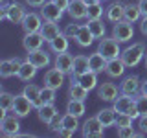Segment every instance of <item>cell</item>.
<instances>
[{
    "mask_svg": "<svg viewBox=\"0 0 147 138\" xmlns=\"http://www.w3.org/2000/svg\"><path fill=\"white\" fill-rule=\"evenodd\" d=\"M145 44L144 43H132L131 46H127L125 50H121V61L127 64V68H132V66H138L140 61L145 57Z\"/></svg>",
    "mask_w": 147,
    "mask_h": 138,
    "instance_id": "6da1fadb",
    "label": "cell"
},
{
    "mask_svg": "<svg viewBox=\"0 0 147 138\" xmlns=\"http://www.w3.org/2000/svg\"><path fill=\"white\" fill-rule=\"evenodd\" d=\"M112 107L116 109L118 114H131L132 118H140L136 110V98L134 96H127V94H119L116 99L112 101Z\"/></svg>",
    "mask_w": 147,
    "mask_h": 138,
    "instance_id": "7a4b0ae2",
    "label": "cell"
},
{
    "mask_svg": "<svg viewBox=\"0 0 147 138\" xmlns=\"http://www.w3.org/2000/svg\"><path fill=\"white\" fill-rule=\"evenodd\" d=\"M119 44L114 37H103V39H99V44H98V52L103 55L107 61L110 59H116L121 55V48H119Z\"/></svg>",
    "mask_w": 147,
    "mask_h": 138,
    "instance_id": "3957f363",
    "label": "cell"
},
{
    "mask_svg": "<svg viewBox=\"0 0 147 138\" xmlns=\"http://www.w3.org/2000/svg\"><path fill=\"white\" fill-rule=\"evenodd\" d=\"M112 37L118 43H129V41L134 37V26H132V22L125 20V18L116 22L114 28H112Z\"/></svg>",
    "mask_w": 147,
    "mask_h": 138,
    "instance_id": "277c9868",
    "label": "cell"
},
{
    "mask_svg": "<svg viewBox=\"0 0 147 138\" xmlns=\"http://www.w3.org/2000/svg\"><path fill=\"white\" fill-rule=\"evenodd\" d=\"M0 133H2V136H18L20 135V122H18L17 114L2 116V120H0Z\"/></svg>",
    "mask_w": 147,
    "mask_h": 138,
    "instance_id": "5b68a950",
    "label": "cell"
},
{
    "mask_svg": "<svg viewBox=\"0 0 147 138\" xmlns=\"http://www.w3.org/2000/svg\"><path fill=\"white\" fill-rule=\"evenodd\" d=\"M81 133H83L85 138H101L105 135V127L98 120V116H94V118H88L85 123H83Z\"/></svg>",
    "mask_w": 147,
    "mask_h": 138,
    "instance_id": "8992f818",
    "label": "cell"
},
{
    "mask_svg": "<svg viewBox=\"0 0 147 138\" xmlns=\"http://www.w3.org/2000/svg\"><path fill=\"white\" fill-rule=\"evenodd\" d=\"M35 109L33 101H31L30 98H26L24 94H17L15 96V103H13V114H17L18 118H26L30 116V112Z\"/></svg>",
    "mask_w": 147,
    "mask_h": 138,
    "instance_id": "52a82bcc",
    "label": "cell"
},
{
    "mask_svg": "<svg viewBox=\"0 0 147 138\" xmlns=\"http://www.w3.org/2000/svg\"><path fill=\"white\" fill-rule=\"evenodd\" d=\"M119 94H121V92H119L118 85H114V83H110V81H105V83H101V85H98V98L101 101L112 103Z\"/></svg>",
    "mask_w": 147,
    "mask_h": 138,
    "instance_id": "ba28073f",
    "label": "cell"
},
{
    "mask_svg": "<svg viewBox=\"0 0 147 138\" xmlns=\"http://www.w3.org/2000/svg\"><path fill=\"white\" fill-rule=\"evenodd\" d=\"M42 22H44L42 15H39V13H35V11H30L22 18L20 26H22V30H24V33H31V31H40Z\"/></svg>",
    "mask_w": 147,
    "mask_h": 138,
    "instance_id": "9c48e42d",
    "label": "cell"
},
{
    "mask_svg": "<svg viewBox=\"0 0 147 138\" xmlns=\"http://www.w3.org/2000/svg\"><path fill=\"white\" fill-rule=\"evenodd\" d=\"M64 76H66V74L61 72L57 66H55V68H50V70L44 74V81L42 83H44V87H50V89L59 90L64 85Z\"/></svg>",
    "mask_w": 147,
    "mask_h": 138,
    "instance_id": "30bf717a",
    "label": "cell"
},
{
    "mask_svg": "<svg viewBox=\"0 0 147 138\" xmlns=\"http://www.w3.org/2000/svg\"><path fill=\"white\" fill-rule=\"evenodd\" d=\"M44 43H46V41H44V37L40 35V31L24 33V39H22V46H24L26 52H35V50H40Z\"/></svg>",
    "mask_w": 147,
    "mask_h": 138,
    "instance_id": "8fae6325",
    "label": "cell"
},
{
    "mask_svg": "<svg viewBox=\"0 0 147 138\" xmlns=\"http://www.w3.org/2000/svg\"><path fill=\"white\" fill-rule=\"evenodd\" d=\"M142 90V81L138 76H127L123 77L121 85H119V92L127 96H136L138 92Z\"/></svg>",
    "mask_w": 147,
    "mask_h": 138,
    "instance_id": "7c38bea8",
    "label": "cell"
},
{
    "mask_svg": "<svg viewBox=\"0 0 147 138\" xmlns=\"http://www.w3.org/2000/svg\"><path fill=\"white\" fill-rule=\"evenodd\" d=\"M40 15H42L44 20H53V22H59L63 18V9L57 6V4L53 2V0H50V2H46L42 9H40Z\"/></svg>",
    "mask_w": 147,
    "mask_h": 138,
    "instance_id": "4fadbf2b",
    "label": "cell"
},
{
    "mask_svg": "<svg viewBox=\"0 0 147 138\" xmlns=\"http://www.w3.org/2000/svg\"><path fill=\"white\" fill-rule=\"evenodd\" d=\"M6 9H7V20L13 22V24H20L22 18L26 17V9L22 4L18 2H11V4H6Z\"/></svg>",
    "mask_w": 147,
    "mask_h": 138,
    "instance_id": "5bb4252c",
    "label": "cell"
},
{
    "mask_svg": "<svg viewBox=\"0 0 147 138\" xmlns=\"http://www.w3.org/2000/svg\"><path fill=\"white\" fill-rule=\"evenodd\" d=\"M105 15H107V20L114 22V24L119 22V20H123V17H125V4L112 2L107 9H105Z\"/></svg>",
    "mask_w": 147,
    "mask_h": 138,
    "instance_id": "9a60e30c",
    "label": "cell"
},
{
    "mask_svg": "<svg viewBox=\"0 0 147 138\" xmlns=\"http://www.w3.org/2000/svg\"><path fill=\"white\" fill-rule=\"evenodd\" d=\"M61 33H63L61 28H59V24H57V22H53V20H44L42 26H40V35L44 37L46 43H52L55 37L61 35Z\"/></svg>",
    "mask_w": 147,
    "mask_h": 138,
    "instance_id": "2e32d148",
    "label": "cell"
},
{
    "mask_svg": "<svg viewBox=\"0 0 147 138\" xmlns=\"http://www.w3.org/2000/svg\"><path fill=\"white\" fill-rule=\"evenodd\" d=\"M86 9H88L86 2H83V0H72L66 11L74 20H81V18H86Z\"/></svg>",
    "mask_w": 147,
    "mask_h": 138,
    "instance_id": "e0dca14e",
    "label": "cell"
},
{
    "mask_svg": "<svg viewBox=\"0 0 147 138\" xmlns=\"http://www.w3.org/2000/svg\"><path fill=\"white\" fill-rule=\"evenodd\" d=\"M26 59H30V61L33 63L37 68H46L50 64V53L44 52L42 48H40V50H35V52H28V57Z\"/></svg>",
    "mask_w": 147,
    "mask_h": 138,
    "instance_id": "ac0fdd59",
    "label": "cell"
},
{
    "mask_svg": "<svg viewBox=\"0 0 147 138\" xmlns=\"http://www.w3.org/2000/svg\"><path fill=\"white\" fill-rule=\"evenodd\" d=\"M125 68H127V64L121 61V57H116L107 63V70L105 72H107L109 77H121L125 74Z\"/></svg>",
    "mask_w": 147,
    "mask_h": 138,
    "instance_id": "d6986e66",
    "label": "cell"
},
{
    "mask_svg": "<svg viewBox=\"0 0 147 138\" xmlns=\"http://www.w3.org/2000/svg\"><path fill=\"white\" fill-rule=\"evenodd\" d=\"M74 77H76V81L79 83V85H83L88 92L94 90V89H98V74H96V72L88 70V72L81 74V76H74Z\"/></svg>",
    "mask_w": 147,
    "mask_h": 138,
    "instance_id": "ffe728a7",
    "label": "cell"
},
{
    "mask_svg": "<svg viewBox=\"0 0 147 138\" xmlns=\"http://www.w3.org/2000/svg\"><path fill=\"white\" fill-rule=\"evenodd\" d=\"M96 116H98V120L103 123V127L107 129V127H112L114 123H116L118 112H116V109H114V107H105V109H101Z\"/></svg>",
    "mask_w": 147,
    "mask_h": 138,
    "instance_id": "44dd1931",
    "label": "cell"
},
{
    "mask_svg": "<svg viewBox=\"0 0 147 138\" xmlns=\"http://www.w3.org/2000/svg\"><path fill=\"white\" fill-rule=\"evenodd\" d=\"M107 63L109 61L99 52H94V53L88 55V66H90V70L96 72V74H101V72L107 70Z\"/></svg>",
    "mask_w": 147,
    "mask_h": 138,
    "instance_id": "7402d4cb",
    "label": "cell"
},
{
    "mask_svg": "<svg viewBox=\"0 0 147 138\" xmlns=\"http://www.w3.org/2000/svg\"><path fill=\"white\" fill-rule=\"evenodd\" d=\"M55 66H57L61 72H64V74H72V70H74V57L68 52L57 53V57H55Z\"/></svg>",
    "mask_w": 147,
    "mask_h": 138,
    "instance_id": "603a6c76",
    "label": "cell"
},
{
    "mask_svg": "<svg viewBox=\"0 0 147 138\" xmlns=\"http://www.w3.org/2000/svg\"><path fill=\"white\" fill-rule=\"evenodd\" d=\"M68 98H70V99H81V101H85L86 98H88V90H86L83 85H79L74 76H72L70 89H68Z\"/></svg>",
    "mask_w": 147,
    "mask_h": 138,
    "instance_id": "cb8c5ba5",
    "label": "cell"
},
{
    "mask_svg": "<svg viewBox=\"0 0 147 138\" xmlns=\"http://www.w3.org/2000/svg\"><path fill=\"white\" fill-rule=\"evenodd\" d=\"M76 43L79 46H83V48H88V46L94 43V35H92L88 24H81L79 31H77V35H76Z\"/></svg>",
    "mask_w": 147,
    "mask_h": 138,
    "instance_id": "d4e9b609",
    "label": "cell"
},
{
    "mask_svg": "<svg viewBox=\"0 0 147 138\" xmlns=\"http://www.w3.org/2000/svg\"><path fill=\"white\" fill-rule=\"evenodd\" d=\"M37 70H39V68H37L35 64L30 61V59H26V61L22 63L18 74H17V77H18V79H22V81H31L37 76Z\"/></svg>",
    "mask_w": 147,
    "mask_h": 138,
    "instance_id": "484cf974",
    "label": "cell"
},
{
    "mask_svg": "<svg viewBox=\"0 0 147 138\" xmlns=\"http://www.w3.org/2000/svg\"><path fill=\"white\" fill-rule=\"evenodd\" d=\"M55 114H57V109H55L53 103H42L40 107H37V116H39V120L42 123H46V125L50 123V120H52Z\"/></svg>",
    "mask_w": 147,
    "mask_h": 138,
    "instance_id": "4316f807",
    "label": "cell"
},
{
    "mask_svg": "<svg viewBox=\"0 0 147 138\" xmlns=\"http://www.w3.org/2000/svg\"><path fill=\"white\" fill-rule=\"evenodd\" d=\"M48 44H50V50H52V52H55V53L68 52V46H70V37L64 35V33H61V35L55 37L52 43H48Z\"/></svg>",
    "mask_w": 147,
    "mask_h": 138,
    "instance_id": "83f0119b",
    "label": "cell"
},
{
    "mask_svg": "<svg viewBox=\"0 0 147 138\" xmlns=\"http://www.w3.org/2000/svg\"><path fill=\"white\" fill-rule=\"evenodd\" d=\"M22 94L33 101L35 109L40 107V87H37L35 83H28V85L24 87V90H22Z\"/></svg>",
    "mask_w": 147,
    "mask_h": 138,
    "instance_id": "f1b7e54d",
    "label": "cell"
},
{
    "mask_svg": "<svg viewBox=\"0 0 147 138\" xmlns=\"http://www.w3.org/2000/svg\"><path fill=\"white\" fill-rule=\"evenodd\" d=\"M90 66H88V57L85 55H76L74 57V70H72V76H81V74L88 72Z\"/></svg>",
    "mask_w": 147,
    "mask_h": 138,
    "instance_id": "f546056e",
    "label": "cell"
},
{
    "mask_svg": "<svg viewBox=\"0 0 147 138\" xmlns=\"http://www.w3.org/2000/svg\"><path fill=\"white\" fill-rule=\"evenodd\" d=\"M142 17H144V15H142V9H140L138 4H125V17H123L125 20H129V22L134 24V22H138Z\"/></svg>",
    "mask_w": 147,
    "mask_h": 138,
    "instance_id": "4dcf8cb0",
    "label": "cell"
},
{
    "mask_svg": "<svg viewBox=\"0 0 147 138\" xmlns=\"http://www.w3.org/2000/svg\"><path fill=\"white\" fill-rule=\"evenodd\" d=\"M18 74V68L13 64L11 59H4L2 63H0V76L4 77V79H9V77L17 76Z\"/></svg>",
    "mask_w": 147,
    "mask_h": 138,
    "instance_id": "1f68e13d",
    "label": "cell"
},
{
    "mask_svg": "<svg viewBox=\"0 0 147 138\" xmlns=\"http://www.w3.org/2000/svg\"><path fill=\"white\" fill-rule=\"evenodd\" d=\"M88 28L94 35V39H103L105 33H107V26L103 24L101 18H96V20H88Z\"/></svg>",
    "mask_w": 147,
    "mask_h": 138,
    "instance_id": "d6a6232c",
    "label": "cell"
},
{
    "mask_svg": "<svg viewBox=\"0 0 147 138\" xmlns=\"http://www.w3.org/2000/svg\"><path fill=\"white\" fill-rule=\"evenodd\" d=\"M61 129H70V131L76 133L77 129H79V116H76V114H63V120H61Z\"/></svg>",
    "mask_w": 147,
    "mask_h": 138,
    "instance_id": "836d02e7",
    "label": "cell"
},
{
    "mask_svg": "<svg viewBox=\"0 0 147 138\" xmlns=\"http://www.w3.org/2000/svg\"><path fill=\"white\" fill-rule=\"evenodd\" d=\"M13 103H15V96L6 92V90L0 92V109H2V116H6L9 110L13 109Z\"/></svg>",
    "mask_w": 147,
    "mask_h": 138,
    "instance_id": "e575fe53",
    "label": "cell"
},
{
    "mask_svg": "<svg viewBox=\"0 0 147 138\" xmlns=\"http://www.w3.org/2000/svg\"><path fill=\"white\" fill-rule=\"evenodd\" d=\"M85 101H81V99H70L68 101V105H66V112H70V114H76V116H83L85 114Z\"/></svg>",
    "mask_w": 147,
    "mask_h": 138,
    "instance_id": "d590c367",
    "label": "cell"
},
{
    "mask_svg": "<svg viewBox=\"0 0 147 138\" xmlns=\"http://www.w3.org/2000/svg\"><path fill=\"white\" fill-rule=\"evenodd\" d=\"M103 6H101V2H96V4H90L88 9H86V18L88 20H96V18H101L103 17Z\"/></svg>",
    "mask_w": 147,
    "mask_h": 138,
    "instance_id": "8d00e7d4",
    "label": "cell"
},
{
    "mask_svg": "<svg viewBox=\"0 0 147 138\" xmlns=\"http://www.w3.org/2000/svg\"><path fill=\"white\" fill-rule=\"evenodd\" d=\"M55 89H50V87H42L40 89V105L42 103H55Z\"/></svg>",
    "mask_w": 147,
    "mask_h": 138,
    "instance_id": "74e56055",
    "label": "cell"
},
{
    "mask_svg": "<svg viewBox=\"0 0 147 138\" xmlns=\"http://www.w3.org/2000/svg\"><path fill=\"white\" fill-rule=\"evenodd\" d=\"M144 133H136L132 125H125V127H119L118 129V136L119 138H134V136H142Z\"/></svg>",
    "mask_w": 147,
    "mask_h": 138,
    "instance_id": "f35d334b",
    "label": "cell"
},
{
    "mask_svg": "<svg viewBox=\"0 0 147 138\" xmlns=\"http://www.w3.org/2000/svg\"><path fill=\"white\" fill-rule=\"evenodd\" d=\"M132 120H134V118H132L131 114H118L114 127L119 129V127H125V125H132Z\"/></svg>",
    "mask_w": 147,
    "mask_h": 138,
    "instance_id": "ab89813d",
    "label": "cell"
},
{
    "mask_svg": "<svg viewBox=\"0 0 147 138\" xmlns=\"http://www.w3.org/2000/svg\"><path fill=\"white\" fill-rule=\"evenodd\" d=\"M136 110H138V114H147V96H138L136 98Z\"/></svg>",
    "mask_w": 147,
    "mask_h": 138,
    "instance_id": "60d3db41",
    "label": "cell"
},
{
    "mask_svg": "<svg viewBox=\"0 0 147 138\" xmlns=\"http://www.w3.org/2000/svg\"><path fill=\"white\" fill-rule=\"evenodd\" d=\"M61 120H63V114H55V116L50 120V123H48V127H50V131H55L57 133L59 129H61Z\"/></svg>",
    "mask_w": 147,
    "mask_h": 138,
    "instance_id": "b9f144b4",
    "label": "cell"
},
{
    "mask_svg": "<svg viewBox=\"0 0 147 138\" xmlns=\"http://www.w3.org/2000/svg\"><path fill=\"white\" fill-rule=\"evenodd\" d=\"M79 28H81V24H68L66 30H64V35H68L70 39H76V35H77V31H79Z\"/></svg>",
    "mask_w": 147,
    "mask_h": 138,
    "instance_id": "7bdbcfd3",
    "label": "cell"
},
{
    "mask_svg": "<svg viewBox=\"0 0 147 138\" xmlns=\"http://www.w3.org/2000/svg\"><path fill=\"white\" fill-rule=\"evenodd\" d=\"M138 129H140V133L147 135V114H142L138 118Z\"/></svg>",
    "mask_w": 147,
    "mask_h": 138,
    "instance_id": "ee69618b",
    "label": "cell"
},
{
    "mask_svg": "<svg viewBox=\"0 0 147 138\" xmlns=\"http://www.w3.org/2000/svg\"><path fill=\"white\" fill-rule=\"evenodd\" d=\"M140 31L147 37V15H144L140 18Z\"/></svg>",
    "mask_w": 147,
    "mask_h": 138,
    "instance_id": "f6af8a7d",
    "label": "cell"
},
{
    "mask_svg": "<svg viewBox=\"0 0 147 138\" xmlns=\"http://www.w3.org/2000/svg\"><path fill=\"white\" fill-rule=\"evenodd\" d=\"M26 4L31 7H42L46 4V0H26Z\"/></svg>",
    "mask_w": 147,
    "mask_h": 138,
    "instance_id": "bcb514c9",
    "label": "cell"
},
{
    "mask_svg": "<svg viewBox=\"0 0 147 138\" xmlns=\"http://www.w3.org/2000/svg\"><path fill=\"white\" fill-rule=\"evenodd\" d=\"M57 135L63 138H70V136H74V131H70V129H59Z\"/></svg>",
    "mask_w": 147,
    "mask_h": 138,
    "instance_id": "7dc6e473",
    "label": "cell"
},
{
    "mask_svg": "<svg viewBox=\"0 0 147 138\" xmlns=\"http://www.w3.org/2000/svg\"><path fill=\"white\" fill-rule=\"evenodd\" d=\"M53 2H55V4H57V6H59V7H61L63 11H64V9H68V6H70V2H72V0H53Z\"/></svg>",
    "mask_w": 147,
    "mask_h": 138,
    "instance_id": "c3c4849f",
    "label": "cell"
},
{
    "mask_svg": "<svg viewBox=\"0 0 147 138\" xmlns=\"http://www.w3.org/2000/svg\"><path fill=\"white\" fill-rule=\"evenodd\" d=\"M138 6H140V9H142V15H147V0H140Z\"/></svg>",
    "mask_w": 147,
    "mask_h": 138,
    "instance_id": "681fc988",
    "label": "cell"
},
{
    "mask_svg": "<svg viewBox=\"0 0 147 138\" xmlns=\"http://www.w3.org/2000/svg\"><path fill=\"white\" fill-rule=\"evenodd\" d=\"M140 92H142L144 96H147V79H145V81H142V90H140Z\"/></svg>",
    "mask_w": 147,
    "mask_h": 138,
    "instance_id": "f907efd6",
    "label": "cell"
},
{
    "mask_svg": "<svg viewBox=\"0 0 147 138\" xmlns=\"http://www.w3.org/2000/svg\"><path fill=\"white\" fill-rule=\"evenodd\" d=\"M83 2H86L90 6V4H96V2H101V0H83Z\"/></svg>",
    "mask_w": 147,
    "mask_h": 138,
    "instance_id": "816d5d0a",
    "label": "cell"
},
{
    "mask_svg": "<svg viewBox=\"0 0 147 138\" xmlns=\"http://www.w3.org/2000/svg\"><path fill=\"white\" fill-rule=\"evenodd\" d=\"M144 63H145V68H147V52H145V57H144Z\"/></svg>",
    "mask_w": 147,
    "mask_h": 138,
    "instance_id": "f5cc1de1",
    "label": "cell"
},
{
    "mask_svg": "<svg viewBox=\"0 0 147 138\" xmlns=\"http://www.w3.org/2000/svg\"><path fill=\"white\" fill-rule=\"evenodd\" d=\"M2 2H6V0H2Z\"/></svg>",
    "mask_w": 147,
    "mask_h": 138,
    "instance_id": "db71d44e",
    "label": "cell"
}]
</instances>
